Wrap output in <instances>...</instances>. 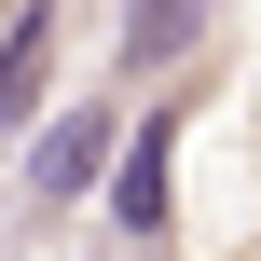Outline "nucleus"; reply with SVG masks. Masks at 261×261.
<instances>
[{
    "label": "nucleus",
    "mask_w": 261,
    "mask_h": 261,
    "mask_svg": "<svg viewBox=\"0 0 261 261\" xmlns=\"http://www.w3.org/2000/svg\"><path fill=\"white\" fill-rule=\"evenodd\" d=\"M110 110H55L41 124V151H28V206H83V193H110Z\"/></svg>",
    "instance_id": "obj_1"
},
{
    "label": "nucleus",
    "mask_w": 261,
    "mask_h": 261,
    "mask_svg": "<svg viewBox=\"0 0 261 261\" xmlns=\"http://www.w3.org/2000/svg\"><path fill=\"white\" fill-rule=\"evenodd\" d=\"M165 151H179V110H151V124H138V151H110V220H124L138 248L165 234Z\"/></svg>",
    "instance_id": "obj_2"
},
{
    "label": "nucleus",
    "mask_w": 261,
    "mask_h": 261,
    "mask_svg": "<svg viewBox=\"0 0 261 261\" xmlns=\"http://www.w3.org/2000/svg\"><path fill=\"white\" fill-rule=\"evenodd\" d=\"M41 96H55V14H41V0H28V14H14V28H0V124H28V110H41Z\"/></svg>",
    "instance_id": "obj_3"
},
{
    "label": "nucleus",
    "mask_w": 261,
    "mask_h": 261,
    "mask_svg": "<svg viewBox=\"0 0 261 261\" xmlns=\"http://www.w3.org/2000/svg\"><path fill=\"white\" fill-rule=\"evenodd\" d=\"M206 41V0H124V55L138 69H165V55H193Z\"/></svg>",
    "instance_id": "obj_4"
}]
</instances>
